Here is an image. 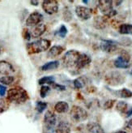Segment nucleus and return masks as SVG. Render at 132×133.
<instances>
[{
    "instance_id": "f257e3e1",
    "label": "nucleus",
    "mask_w": 132,
    "mask_h": 133,
    "mask_svg": "<svg viewBox=\"0 0 132 133\" xmlns=\"http://www.w3.org/2000/svg\"><path fill=\"white\" fill-rule=\"evenodd\" d=\"M80 55V53L79 51L71 50L67 51L62 57V63L64 66L69 71H71L72 74H78V73H80L77 69V64Z\"/></svg>"
},
{
    "instance_id": "f03ea898",
    "label": "nucleus",
    "mask_w": 132,
    "mask_h": 133,
    "mask_svg": "<svg viewBox=\"0 0 132 133\" xmlns=\"http://www.w3.org/2000/svg\"><path fill=\"white\" fill-rule=\"evenodd\" d=\"M29 96L27 92L20 87L12 88L8 92V101L16 103H24L28 100Z\"/></svg>"
},
{
    "instance_id": "7ed1b4c3",
    "label": "nucleus",
    "mask_w": 132,
    "mask_h": 133,
    "mask_svg": "<svg viewBox=\"0 0 132 133\" xmlns=\"http://www.w3.org/2000/svg\"><path fill=\"white\" fill-rule=\"evenodd\" d=\"M50 41L47 39H40L37 42L29 43L26 48H27L29 54H37V53L47 50L50 48Z\"/></svg>"
},
{
    "instance_id": "20e7f679",
    "label": "nucleus",
    "mask_w": 132,
    "mask_h": 133,
    "mask_svg": "<svg viewBox=\"0 0 132 133\" xmlns=\"http://www.w3.org/2000/svg\"><path fill=\"white\" fill-rule=\"evenodd\" d=\"M71 119L75 123H80L86 120L88 118V112L79 105H74L70 111Z\"/></svg>"
},
{
    "instance_id": "39448f33",
    "label": "nucleus",
    "mask_w": 132,
    "mask_h": 133,
    "mask_svg": "<svg viewBox=\"0 0 132 133\" xmlns=\"http://www.w3.org/2000/svg\"><path fill=\"white\" fill-rule=\"evenodd\" d=\"M105 81L110 85L116 86L123 84V82L125 81V78L120 72L113 71L106 75V76H105Z\"/></svg>"
},
{
    "instance_id": "423d86ee",
    "label": "nucleus",
    "mask_w": 132,
    "mask_h": 133,
    "mask_svg": "<svg viewBox=\"0 0 132 133\" xmlns=\"http://www.w3.org/2000/svg\"><path fill=\"white\" fill-rule=\"evenodd\" d=\"M58 2L56 0H45L42 3V9L49 15H53L58 12Z\"/></svg>"
},
{
    "instance_id": "0eeeda50",
    "label": "nucleus",
    "mask_w": 132,
    "mask_h": 133,
    "mask_svg": "<svg viewBox=\"0 0 132 133\" xmlns=\"http://www.w3.org/2000/svg\"><path fill=\"white\" fill-rule=\"evenodd\" d=\"M57 122V118L55 114L51 110H47L44 116V123L47 130L54 129Z\"/></svg>"
},
{
    "instance_id": "6e6552de",
    "label": "nucleus",
    "mask_w": 132,
    "mask_h": 133,
    "mask_svg": "<svg viewBox=\"0 0 132 133\" xmlns=\"http://www.w3.org/2000/svg\"><path fill=\"white\" fill-rule=\"evenodd\" d=\"M75 14L81 21H87L92 16V10L86 6H78L75 8Z\"/></svg>"
},
{
    "instance_id": "1a4fd4ad",
    "label": "nucleus",
    "mask_w": 132,
    "mask_h": 133,
    "mask_svg": "<svg viewBox=\"0 0 132 133\" xmlns=\"http://www.w3.org/2000/svg\"><path fill=\"white\" fill-rule=\"evenodd\" d=\"M43 19V16L38 11H34L32 14L29 15V16L26 19V24L28 26H36L41 22Z\"/></svg>"
},
{
    "instance_id": "9d476101",
    "label": "nucleus",
    "mask_w": 132,
    "mask_h": 133,
    "mask_svg": "<svg viewBox=\"0 0 132 133\" xmlns=\"http://www.w3.org/2000/svg\"><path fill=\"white\" fill-rule=\"evenodd\" d=\"M92 62V58L89 55H88L87 54H81L79 57V60H78V64H77V69L78 71L80 72L81 70H83L84 68H86L87 66H89V64Z\"/></svg>"
},
{
    "instance_id": "9b49d317",
    "label": "nucleus",
    "mask_w": 132,
    "mask_h": 133,
    "mask_svg": "<svg viewBox=\"0 0 132 133\" xmlns=\"http://www.w3.org/2000/svg\"><path fill=\"white\" fill-rule=\"evenodd\" d=\"M101 49L107 53H114L117 50V42L110 40H102L101 43Z\"/></svg>"
},
{
    "instance_id": "f8f14e48",
    "label": "nucleus",
    "mask_w": 132,
    "mask_h": 133,
    "mask_svg": "<svg viewBox=\"0 0 132 133\" xmlns=\"http://www.w3.org/2000/svg\"><path fill=\"white\" fill-rule=\"evenodd\" d=\"M14 72H15V69L10 63L4 60L0 61V74L10 76Z\"/></svg>"
},
{
    "instance_id": "ddd939ff",
    "label": "nucleus",
    "mask_w": 132,
    "mask_h": 133,
    "mask_svg": "<svg viewBox=\"0 0 132 133\" xmlns=\"http://www.w3.org/2000/svg\"><path fill=\"white\" fill-rule=\"evenodd\" d=\"M98 8L102 13H104V15H106L113 10V2L106 1V0L98 1Z\"/></svg>"
},
{
    "instance_id": "4468645a",
    "label": "nucleus",
    "mask_w": 132,
    "mask_h": 133,
    "mask_svg": "<svg viewBox=\"0 0 132 133\" xmlns=\"http://www.w3.org/2000/svg\"><path fill=\"white\" fill-rule=\"evenodd\" d=\"M64 48L61 45H54L48 50L47 52V58H55L60 55L63 52Z\"/></svg>"
},
{
    "instance_id": "2eb2a0df",
    "label": "nucleus",
    "mask_w": 132,
    "mask_h": 133,
    "mask_svg": "<svg viewBox=\"0 0 132 133\" xmlns=\"http://www.w3.org/2000/svg\"><path fill=\"white\" fill-rule=\"evenodd\" d=\"M46 30V26L44 24H39L36 25L35 27L32 29V32H31V36L32 37H41L43 33Z\"/></svg>"
},
{
    "instance_id": "dca6fc26",
    "label": "nucleus",
    "mask_w": 132,
    "mask_h": 133,
    "mask_svg": "<svg viewBox=\"0 0 132 133\" xmlns=\"http://www.w3.org/2000/svg\"><path fill=\"white\" fill-rule=\"evenodd\" d=\"M87 129L90 133H105L101 126L95 122H90L87 124Z\"/></svg>"
},
{
    "instance_id": "f3484780",
    "label": "nucleus",
    "mask_w": 132,
    "mask_h": 133,
    "mask_svg": "<svg viewBox=\"0 0 132 133\" xmlns=\"http://www.w3.org/2000/svg\"><path fill=\"white\" fill-rule=\"evenodd\" d=\"M114 66L117 68H128L130 66V62L119 55L115 59Z\"/></svg>"
},
{
    "instance_id": "a211bd4d",
    "label": "nucleus",
    "mask_w": 132,
    "mask_h": 133,
    "mask_svg": "<svg viewBox=\"0 0 132 133\" xmlns=\"http://www.w3.org/2000/svg\"><path fill=\"white\" fill-rule=\"evenodd\" d=\"M130 108V107L129 106V105L126 102H123V101L118 102L116 105V110L119 112L121 115H125V116L127 114Z\"/></svg>"
},
{
    "instance_id": "6ab92c4d",
    "label": "nucleus",
    "mask_w": 132,
    "mask_h": 133,
    "mask_svg": "<svg viewBox=\"0 0 132 133\" xmlns=\"http://www.w3.org/2000/svg\"><path fill=\"white\" fill-rule=\"evenodd\" d=\"M54 110L56 112L59 113V114L66 113L69 110V105L66 102H58L54 105Z\"/></svg>"
},
{
    "instance_id": "aec40b11",
    "label": "nucleus",
    "mask_w": 132,
    "mask_h": 133,
    "mask_svg": "<svg viewBox=\"0 0 132 133\" xmlns=\"http://www.w3.org/2000/svg\"><path fill=\"white\" fill-rule=\"evenodd\" d=\"M107 19L104 16H96L94 19V27L98 29H102L106 26Z\"/></svg>"
},
{
    "instance_id": "412c9836",
    "label": "nucleus",
    "mask_w": 132,
    "mask_h": 133,
    "mask_svg": "<svg viewBox=\"0 0 132 133\" xmlns=\"http://www.w3.org/2000/svg\"><path fill=\"white\" fill-rule=\"evenodd\" d=\"M56 131L58 133H70L71 132L70 125L67 122L61 121L57 126Z\"/></svg>"
},
{
    "instance_id": "4be33fe9",
    "label": "nucleus",
    "mask_w": 132,
    "mask_h": 133,
    "mask_svg": "<svg viewBox=\"0 0 132 133\" xmlns=\"http://www.w3.org/2000/svg\"><path fill=\"white\" fill-rule=\"evenodd\" d=\"M58 66H59V62L56 60V61H51V62L45 63L41 68V69L44 71H50L53 69H56Z\"/></svg>"
},
{
    "instance_id": "5701e85b",
    "label": "nucleus",
    "mask_w": 132,
    "mask_h": 133,
    "mask_svg": "<svg viewBox=\"0 0 132 133\" xmlns=\"http://www.w3.org/2000/svg\"><path fill=\"white\" fill-rule=\"evenodd\" d=\"M118 30L121 34H132V24H122L119 26Z\"/></svg>"
},
{
    "instance_id": "b1692460",
    "label": "nucleus",
    "mask_w": 132,
    "mask_h": 133,
    "mask_svg": "<svg viewBox=\"0 0 132 133\" xmlns=\"http://www.w3.org/2000/svg\"><path fill=\"white\" fill-rule=\"evenodd\" d=\"M86 83H87L86 78L84 77V76H80V77H78L77 79H75L74 81V86H75V89H80L84 87Z\"/></svg>"
},
{
    "instance_id": "393cba45",
    "label": "nucleus",
    "mask_w": 132,
    "mask_h": 133,
    "mask_svg": "<svg viewBox=\"0 0 132 133\" xmlns=\"http://www.w3.org/2000/svg\"><path fill=\"white\" fill-rule=\"evenodd\" d=\"M15 81L14 76H5L0 78V83L5 85H10Z\"/></svg>"
},
{
    "instance_id": "a878e982",
    "label": "nucleus",
    "mask_w": 132,
    "mask_h": 133,
    "mask_svg": "<svg viewBox=\"0 0 132 133\" xmlns=\"http://www.w3.org/2000/svg\"><path fill=\"white\" fill-rule=\"evenodd\" d=\"M54 82V78L53 76H44L38 81V84L40 85H44L45 84H52Z\"/></svg>"
},
{
    "instance_id": "bb28decb",
    "label": "nucleus",
    "mask_w": 132,
    "mask_h": 133,
    "mask_svg": "<svg viewBox=\"0 0 132 133\" xmlns=\"http://www.w3.org/2000/svg\"><path fill=\"white\" fill-rule=\"evenodd\" d=\"M118 95L121 97H123V98H130L132 97V92L127 89H121L120 91L117 92Z\"/></svg>"
},
{
    "instance_id": "cd10ccee",
    "label": "nucleus",
    "mask_w": 132,
    "mask_h": 133,
    "mask_svg": "<svg viewBox=\"0 0 132 133\" xmlns=\"http://www.w3.org/2000/svg\"><path fill=\"white\" fill-rule=\"evenodd\" d=\"M46 108H47V103L44 102H37L36 104V110L39 113H42Z\"/></svg>"
},
{
    "instance_id": "c85d7f7f",
    "label": "nucleus",
    "mask_w": 132,
    "mask_h": 133,
    "mask_svg": "<svg viewBox=\"0 0 132 133\" xmlns=\"http://www.w3.org/2000/svg\"><path fill=\"white\" fill-rule=\"evenodd\" d=\"M67 28H66V26L65 25H61L60 28H59L58 30L57 31L56 34L58 35L62 38H64L66 37V35H67Z\"/></svg>"
},
{
    "instance_id": "c756f323",
    "label": "nucleus",
    "mask_w": 132,
    "mask_h": 133,
    "mask_svg": "<svg viewBox=\"0 0 132 133\" xmlns=\"http://www.w3.org/2000/svg\"><path fill=\"white\" fill-rule=\"evenodd\" d=\"M50 88L49 87V86L43 85L42 87H41V90H40V94H41V97L42 98L45 97H46V95L48 94V92H50Z\"/></svg>"
},
{
    "instance_id": "7c9ffc66",
    "label": "nucleus",
    "mask_w": 132,
    "mask_h": 133,
    "mask_svg": "<svg viewBox=\"0 0 132 133\" xmlns=\"http://www.w3.org/2000/svg\"><path fill=\"white\" fill-rule=\"evenodd\" d=\"M63 17H64V19L66 21H70L71 19H72V14L71 12L70 11V10H67L66 9L64 13H63Z\"/></svg>"
},
{
    "instance_id": "2f4dec72",
    "label": "nucleus",
    "mask_w": 132,
    "mask_h": 133,
    "mask_svg": "<svg viewBox=\"0 0 132 133\" xmlns=\"http://www.w3.org/2000/svg\"><path fill=\"white\" fill-rule=\"evenodd\" d=\"M115 102V100H108L107 102H105L104 104V108L105 110H108V109H111L113 107V105Z\"/></svg>"
},
{
    "instance_id": "473e14b6",
    "label": "nucleus",
    "mask_w": 132,
    "mask_h": 133,
    "mask_svg": "<svg viewBox=\"0 0 132 133\" xmlns=\"http://www.w3.org/2000/svg\"><path fill=\"white\" fill-rule=\"evenodd\" d=\"M52 87L54 88V89H57V90H59V91H65L66 90V87L64 85H62V84H56V83H52L51 84Z\"/></svg>"
},
{
    "instance_id": "72a5a7b5",
    "label": "nucleus",
    "mask_w": 132,
    "mask_h": 133,
    "mask_svg": "<svg viewBox=\"0 0 132 133\" xmlns=\"http://www.w3.org/2000/svg\"><path fill=\"white\" fill-rule=\"evenodd\" d=\"M23 37H24V38L26 39V40H30V38H31L32 36H31V33H30V32H29V29H24L23 30Z\"/></svg>"
},
{
    "instance_id": "f704fd0d",
    "label": "nucleus",
    "mask_w": 132,
    "mask_h": 133,
    "mask_svg": "<svg viewBox=\"0 0 132 133\" xmlns=\"http://www.w3.org/2000/svg\"><path fill=\"white\" fill-rule=\"evenodd\" d=\"M6 108H8V105L6 104V102L3 99H0V113L4 111Z\"/></svg>"
},
{
    "instance_id": "c9c22d12",
    "label": "nucleus",
    "mask_w": 132,
    "mask_h": 133,
    "mask_svg": "<svg viewBox=\"0 0 132 133\" xmlns=\"http://www.w3.org/2000/svg\"><path fill=\"white\" fill-rule=\"evenodd\" d=\"M6 88L5 86H3V84H0V96L3 97L6 94Z\"/></svg>"
},
{
    "instance_id": "e433bc0d",
    "label": "nucleus",
    "mask_w": 132,
    "mask_h": 133,
    "mask_svg": "<svg viewBox=\"0 0 132 133\" xmlns=\"http://www.w3.org/2000/svg\"><path fill=\"white\" fill-rule=\"evenodd\" d=\"M126 128H128V129L132 130V118H131L130 120L127 123V126H126Z\"/></svg>"
},
{
    "instance_id": "4c0bfd02",
    "label": "nucleus",
    "mask_w": 132,
    "mask_h": 133,
    "mask_svg": "<svg viewBox=\"0 0 132 133\" xmlns=\"http://www.w3.org/2000/svg\"><path fill=\"white\" fill-rule=\"evenodd\" d=\"M130 115H132V108H131V107H130V110H128L127 114L126 115V117L127 118V117H130Z\"/></svg>"
},
{
    "instance_id": "58836bf2",
    "label": "nucleus",
    "mask_w": 132,
    "mask_h": 133,
    "mask_svg": "<svg viewBox=\"0 0 132 133\" xmlns=\"http://www.w3.org/2000/svg\"><path fill=\"white\" fill-rule=\"evenodd\" d=\"M30 3H31L32 5H33V6H37V4H38V1H31V2H30Z\"/></svg>"
},
{
    "instance_id": "ea45409f",
    "label": "nucleus",
    "mask_w": 132,
    "mask_h": 133,
    "mask_svg": "<svg viewBox=\"0 0 132 133\" xmlns=\"http://www.w3.org/2000/svg\"><path fill=\"white\" fill-rule=\"evenodd\" d=\"M47 133H58L57 131H55L54 129H52V130H48Z\"/></svg>"
},
{
    "instance_id": "a19ab883",
    "label": "nucleus",
    "mask_w": 132,
    "mask_h": 133,
    "mask_svg": "<svg viewBox=\"0 0 132 133\" xmlns=\"http://www.w3.org/2000/svg\"><path fill=\"white\" fill-rule=\"evenodd\" d=\"M114 133H127L126 131H116V132H114Z\"/></svg>"
},
{
    "instance_id": "79ce46f5",
    "label": "nucleus",
    "mask_w": 132,
    "mask_h": 133,
    "mask_svg": "<svg viewBox=\"0 0 132 133\" xmlns=\"http://www.w3.org/2000/svg\"><path fill=\"white\" fill-rule=\"evenodd\" d=\"M83 3H88V1H86V0H84V1H83Z\"/></svg>"
},
{
    "instance_id": "37998d69",
    "label": "nucleus",
    "mask_w": 132,
    "mask_h": 133,
    "mask_svg": "<svg viewBox=\"0 0 132 133\" xmlns=\"http://www.w3.org/2000/svg\"><path fill=\"white\" fill-rule=\"evenodd\" d=\"M130 74H131V76H132V69H131V71H130Z\"/></svg>"
},
{
    "instance_id": "c03bdc74",
    "label": "nucleus",
    "mask_w": 132,
    "mask_h": 133,
    "mask_svg": "<svg viewBox=\"0 0 132 133\" xmlns=\"http://www.w3.org/2000/svg\"><path fill=\"white\" fill-rule=\"evenodd\" d=\"M0 55H1V49H0Z\"/></svg>"
},
{
    "instance_id": "a18cd8bd",
    "label": "nucleus",
    "mask_w": 132,
    "mask_h": 133,
    "mask_svg": "<svg viewBox=\"0 0 132 133\" xmlns=\"http://www.w3.org/2000/svg\"><path fill=\"white\" fill-rule=\"evenodd\" d=\"M131 131H132V130H131Z\"/></svg>"
}]
</instances>
